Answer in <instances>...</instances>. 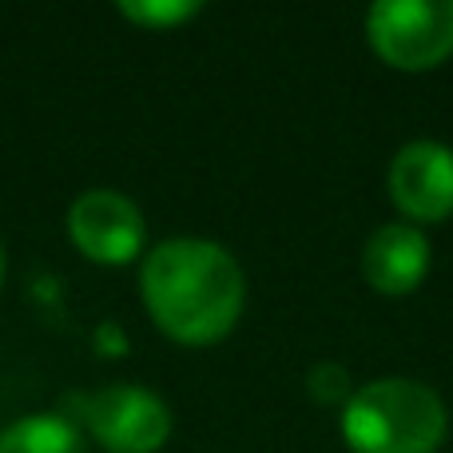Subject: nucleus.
<instances>
[{"label":"nucleus","instance_id":"f257e3e1","mask_svg":"<svg viewBox=\"0 0 453 453\" xmlns=\"http://www.w3.org/2000/svg\"><path fill=\"white\" fill-rule=\"evenodd\" d=\"M143 303L159 330L191 346L219 342L242 314V271L219 242L167 239L143 258Z\"/></svg>","mask_w":453,"mask_h":453},{"label":"nucleus","instance_id":"f03ea898","mask_svg":"<svg viewBox=\"0 0 453 453\" xmlns=\"http://www.w3.org/2000/svg\"><path fill=\"white\" fill-rule=\"evenodd\" d=\"M342 438L350 453H434L446 438V410L414 378H378L350 394Z\"/></svg>","mask_w":453,"mask_h":453},{"label":"nucleus","instance_id":"7ed1b4c3","mask_svg":"<svg viewBox=\"0 0 453 453\" xmlns=\"http://www.w3.org/2000/svg\"><path fill=\"white\" fill-rule=\"evenodd\" d=\"M366 36L394 68H438L453 52V0H382L366 16Z\"/></svg>","mask_w":453,"mask_h":453},{"label":"nucleus","instance_id":"20e7f679","mask_svg":"<svg viewBox=\"0 0 453 453\" xmlns=\"http://www.w3.org/2000/svg\"><path fill=\"white\" fill-rule=\"evenodd\" d=\"M88 426L111 453H156L172 434V410L143 386H108L88 402Z\"/></svg>","mask_w":453,"mask_h":453},{"label":"nucleus","instance_id":"39448f33","mask_svg":"<svg viewBox=\"0 0 453 453\" xmlns=\"http://www.w3.org/2000/svg\"><path fill=\"white\" fill-rule=\"evenodd\" d=\"M68 231L76 247L96 263H127L143 250L148 226H143L140 207L127 196L108 188L84 191L68 211Z\"/></svg>","mask_w":453,"mask_h":453},{"label":"nucleus","instance_id":"423d86ee","mask_svg":"<svg viewBox=\"0 0 453 453\" xmlns=\"http://www.w3.org/2000/svg\"><path fill=\"white\" fill-rule=\"evenodd\" d=\"M390 199L414 223H441L453 215V151L446 143L414 140L390 164Z\"/></svg>","mask_w":453,"mask_h":453},{"label":"nucleus","instance_id":"0eeeda50","mask_svg":"<svg viewBox=\"0 0 453 453\" xmlns=\"http://www.w3.org/2000/svg\"><path fill=\"white\" fill-rule=\"evenodd\" d=\"M430 271V242L418 226L390 223L370 234L362 250V274L378 295H410Z\"/></svg>","mask_w":453,"mask_h":453},{"label":"nucleus","instance_id":"6e6552de","mask_svg":"<svg viewBox=\"0 0 453 453\" xmlns=\"http://www.w3.org/2000/svg\"><path fill=\"white\" fill-rule=\"evenodd\" d=\"M0 453H88L60 414H28L0 434Z\"/></svg>","mask_w":453,"mask_h":453},{"label":"nucleus","instance_id":"1a4fd4ad","mask_svg":"<svg viewBox=\"0 0 453 453\" xmlns=\"http://www.w3.org/2000/svg\"><path fill=\"white\" fill-rule=\"evenodd\" d=\"M119 12L148 28H172L180 20H191L199 4L196 0H119Z\"/></svg>","mask_w":453,"mask_h":453},{"label":"nucleus","instance_id":"9d476101","mask_svg":"<svg viewBox=\"0 0 453 453\" xmlns=\"http://www.w3.org/2000/svg\"><path fill=\"white\" fill-rule=\"evenodd\" d=\"M346 382H350V378H346L342 366H326V362H322V366L311 374V394L322 402V406H330V402H338L346 390H350Z\"/></svg>","mask_w":453,"mask_h":453},{"label":"nucleus","instance_id":"9b49d317","mask_svg":"<svg viewBox=\"0 0 453 453\" xmlns=\"http://www.w3.org/2000/svg\"><path fill=\"white\" fill-rule=\"evenodd\" d=\"M0 279H4V247H0Z\"/></svg>","mask_w":453,"mask_h":453}]
</instances>
